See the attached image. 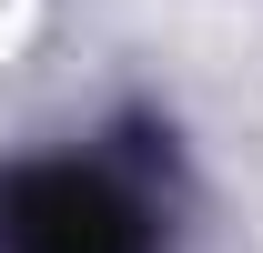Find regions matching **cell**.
Segmentation results:
<instances>
[{
    "mask_svg": "<svg viewBox=\"0 0 263 253\" xmlns=\"http://www.w3.org/2000/svg\"><path fill=\"white\" fill-rule=\"evenodd\" d=\"M0 253H162V233L111 162H31L0 183Z\"/></svg>",
    "mask_w": 263,
    "mask_h": 253,
    "instance_id": "cell-1",
    "label": "cell"
}]
</instances>
